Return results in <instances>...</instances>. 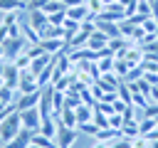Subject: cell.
Segmentation results:
<instances>
[{"label":"cell","mask_w":158,"mask_h":148,"mask_svg":"<svg viewBox=\"0 0 158 148\" xmlns=\"http://www.w3.org/2000/svg\"><path fill=\"white\" fill-rule=\"evenodd\" d=\"M27 47H30V42H27V39L22 37V32H20L17 37H7V39L2 42V54H5L7 62H15L20 54L27 52Z\"/></svg>","instance_id":"obj_1"},{"label":"cell","mask_w":158,"mask_h":148,"mask_svg":"<svg viewBox=\"0 0 158 148\" xmlns=\"http://www.w3.org/2000/svg\"><path fill=\"white\" fill-rule=\"evenodd\" d=\"M22 131V121H20V113L17 111H12L2 123H0V141L2 143H7V141H12L17 133Z\"/></svg>","instance_id":"obj_2"},{"label":"cell","mask_w":158,"mask_h":148,"mask_svg":"<svg viewBox=\"0 0 158 148\" xmlns=\"http://www.w3.org/2000/svg\"><path fill=\"white\" fill-rule=\"evenodd\" d=\"M20 113V121H22V128L27 131H40V123H42V113L37 106L27 109V111H17Z\"/></svg>","instance_id":"obj_3"},{"label":"cell","mask_w":158,"mask_h":148,"mask_svg":"<svg viewBox=\"0 0 158 148\" xmlns=\"http://www.w3.org/2000/svg\"><path fill=\"white\" fill-rule=\"evenodd\" d=\"M77 136H79V128H67V126H59L57 131V148H72L77 143Z\"/></svg>","instance_id":"obj_4"},{"label":"cell","mask_w":158,"mask_h":148,"mask_svg":"<svg viewBox=\"0 0 158 148\" xmlns=\"http://www.w3.org/2000/svg\"><path fill=\"white\" fill-rule=\"evenodd\" d=\"M40 84H37V76L30 72V69H22L20 72V84H17V94H30V91H37Z\"/></svg>","instance_id":"obj_5"},{"label":"cell","mask_w":158,"mask_h":148,"mask_svg":"<svg viewBox=\"0 0 158 148\" xmlns=\"http://www.w3.org/2000/svg\"><path fill=\"white\" fill-rule=\"evenodd\" d=\"M40 91H42V89L30 91V94H17V99H15V111H27V109L37 106V104H40Z\"/></svg>","instance_id":"obj_6"},{"label":"cell","mask_w":158,"mask_h":148,"mask_svg":"<svg viewBox=\"0 0 158 148\" xmlns=\"http://www.w3.org/2000/svg\"><path fill=\"white\" fill-rule=\"evenodd\" d=\"M30 25H32V30H37V35H42L44 30H47V25H49V15L44 12V10H30Z\"/></svg>","instance_id":"obj_7"},{"label":"cell","mask_w":158,"mask_h":148,"mask_svg":"<svg viewBox=\"0 0 158 148\" xmlns=\"http://www.w3.org/2000/svg\"><path fill=\"white\" fill-rule=\"evenodd\" d=\"M2 81H5V86H10V89H15V91H17V84H20V69H17V64H15V62H7V64H5Z\"/></svg>","instance_id":"obj_8"},{"label":"cell","mask_w":158,"mask_h":148,"mask_svg":"<svg viewBox=\"0 0 158 148\" xmlns=\"http://www.w3.org/2000/svg\"><path fill=\"white\" fill-rule=\"evenodd\" d=\"M40 44H42V49H44L47 54H57V52H69L67 42H64V39H59V37H47V39H40Z\"/></svg>","instance_id":"obj_9"},{"label":"cell","mask_w":158,"mask_h":148,"mask_svg":"<svg viewBox=\"0 0 158 148\" xmlns=\"http://www.w3.org/2000/svg\"><path fill=\"white\" fill-rule=\"evenodd\" d=\"M32 133H35V131H27V128H22V131H20V133H17L12 141H7L2 148H27V146L32 143Z\"/></svg>","instance_id":"obj_10"},{"label":"cell","mask_w":158,"mask_h":148,"mask_svg":"<svg viewBox=\"0 0 158 148\" xmlns=\"http://www.w3.org/2000/svg\"><path fill=\"white\" fill-rule=\"evenodd\" d=\"M89 15H91V12H89L86 2H79V5H72V7H67V17L77 20V22H84Z\"/></svg>","instance_id":"obj_11"},{"label":"cell","mask_w":158,"mask_h":148,"mask_svg":"<svg viewBox=\"0 0 158 148\" xmlns=\"http://www.w3.org/2000/svg\"><path fill=\"white\" fill-rule=\"evenodd\" d=\"M96 30L99 32H104L109 39H114V37H121L118 35V22H109V20H96Z\"/></svg>","instance_id":"obj_12"},{"label":"cell","mask_w":158,"mask_h":148,"mask_svg":"<svg viewBox=\"0 0 158 148\" xmlns=\"http://www.w3.org/2000/svg\"><path fill=\"white\" fill-rule=\"evenodd\" d=\"M74 113H77V126H79V123H86V121L94 118V106H91V104H79V106L74 109Z\"/></svg>","instance_id":"obj_13"},{"label":"cell","mask_w":158,"mask_h":148,"mask_svg":"<svg viewBox=\"0 0 158 148\" xmlns=\"http://www.w3.org/2000/svg\"><path fill=\"white\" fill-rule=\"evenodd\" d=\"M27 10V2L25 0H0V12H22Z\"/></svg>","instance_id":"obj_14"},{"label":"cell","mask_w":158,"mask_h":148,"mask_svg":"<svg viewBox=\"0 0 158 148\" xmlns=\"http://www.w3.org/2000/svg\"><path fill=\"white\" fill-rule=\"evenodd\" d=\"M57 121H59V126H67V128H77V113H74V109H64L59 116H54Z\"/></svg>","instance_id":"obj_15"},{"label":"cell","mask_w":158,"mask_h":148,"mask_svg":"<svg viewBox=\"0 0 158 148\" xmlns=\"http://www.w3.org/2000/svg\"><path fill=\"white\" fill-rule=\"evenodd\" d=\"M121 136L128 138V141L138 138V136H141V131H138V121H123V126H121Z\"/></svg>","instance_id":"obj_16"},{"label":"cell","mask_w":158,"mask_h":148,"mask_svg":"<svg viewBox=\"0 0 158 148\" xmlns=\"http://www.w3.org/2000/svg\"><path fill=\"white\" fill-rule=\"evenodd\" d=\"M114 62H116V57H114V54H104V57H99V62H96V67H99V74L114 72Z\"/></svg>","instance_id":"obj_17"},{"label":"cell","mask_w":158,"mask_h":148,"mask_svg":"<svg viewBox=\"0 0 158 148\" xmlns=\"http://www.w3.org/2000/svg\"><path fill=\"white\" fill-rule=\"evenodd\" d=\"M20 32H22V37H25L30 44H37V42H40V35H37V30H32V25H30V22H27V25H22V27H20Z\"/></svg>","instance_id":"obj_18"},{"label":"cell","mask_w":158,"mask_h":148,"mask_svg":"<svg viewBox=\"0 0 158 148\" xmlns=\"http://www.w3.org/2000/svg\"><path fill=\"white\" fill-rule=\"evenodd\" d=\"M40 10H44L47 15H54V12H59V10H67V5H64L62 0H47Z\"/></svg>","instance_id":"obj_19"},{"label":"cell","mask_w":158,"mask_h":148,"mask_svg":"<svg viewBox=\"0 0 158 148\" xmlns=\"http://www.w3.org/2000/svg\"><path fill=\"white\" fill-rule=\"evenodd\" d=\"M153 128H156V118H153V116H146V118H141V121H138V131H141V136L151 133Z\"/></svg>","instance_id":"obj_20"},{"label":"cell","mask_w":158,"mask_h":148,"mask_svg":"<svg viewBox=\"0 0 158 148\" xmlns=\"http://www.w3.org/2000/svg\"><path fill=\"white\" fill-rule=\"evenodd\" d=\"M128 69H131V64H128L126 59H116V62H114V72H116V74H118L121 79H126Z\"/></svg>","instance_id":"obj_21"},{"label":"cell","mask_w":158,"mask_h":148,"mask_svg":"<svg viewBox=\"0 0 158 148\" xmlns=\"http://www.w3.org/2000/svg\"><path fill=\"white\" fill-rule=\"evenodd\" d=\"M109 126L116 128V131H121V126H123V113H116V111H114V113L109 116Z\"/></svg>","instance_id":"obj_22"},{"label":"cell","mask_w":158,"mask_h":148,"mask_svg":"<svg viewBox=\"0 0 158 148\" xmlns=\"http://www.w3.org/2000/svg\"><path fill=\"white\" fill-rule=\"evenodd\" d=\"M30 62H32V57H30L27 52H25V54H20V57L15 59V64H17V69H20V72H22V69H30Z\"/></svg>","instance_id":"obj_23"},{"label":"cell","mask_w":158,"mask_h":148,"mask_svg":"<svg viewBox=\"0 0 158 148\" xmlns=\"http://www.w3.org/2000/svg\"><path fill=\"white\" fill-rule=\"evenodd\" d=\"M94 109H96V111H101V113H106V116H111V113H114V104H109V101H96V104H94Z\"/></svg>","instance_id":"obj_24"},{"label":"cell","mask_w":158,"mask_h":148,"mask_svg":"<svg viewBox=\"0 0 158 148\" xmlns=\"http://www.w3.org/2000/svg\"><path fill=\"white\" fill-rule=\"evenodd\" d=\"M77 128H79V131H84V133H89V136H94V133L99 131V126H96L94 121H86V123H79Z\"/></svg>","instance_id":"obj_25"},{"label":"cell","mask_w":158,"mask_h":148,"mask_svg":"<svg viewBox=\"0 0 158 148\" xmlns=\"http://www.w3.org/2000/svg\"><path fill=\"white\" fill-rule=\"evenodd\" d=\"M64 20H67V10H59V12L49 15V25H62Z\"/></svg>","instance_id":"obj_26"},{"label":"cell","mask_w":158,"mask_h":148,"mask_svg":"<svg viewBox=\"0 0 158 148\" xmlns=\"http://www.w3.org/2000/svg\"><path fill=\"white\" fill-rule=\"evenodd\" d=\"M86 7H89V12L99 15V12L104 10V2H101V0H86Z\"/></svg>","instance_id":"obj_27"},{"label":"cell","mask_w":158,"mask_h":148,"mask_svg":"<svg viewBox=\"0 0 158 148\" xmlns=\"http://www.w3.org/2000/svg\"><path fill=\"white\" fill-rule=\"evenodd\" d=\"M143 79H146L151 86H158V72H143Z\"/></svg>","instance_id":"obj_28"},{"label":"cell","mask_w":158,"mask_h":148,"mask_svg":"<svg viewBox=\"0 0 158 148\" xmlns=\"http://www.w3.org/2000/svg\"><path fill=\"white\" fill-rule=\"evenodd\" d=\"M12 111H15V106H5V109H0V123H2V121L12 113Z\"/></svg>","instance_id":"obj_29"},{"label":"cell","mask_w":158,"mask_h":148,"mask_svg":"<svg viewBox=\"0 0 158 148\" xmlns=\"http://www.w3.org/2000/svg\"><path fill=\"white\" fill-rule=\"evenodd\" d=\"M44 2H47V0H30V2H27V7H30V10H37V7H42Z\"/></svg>","instance_id":"obj_30"},{"label":"cell","mask_w":158,"mask_h":148,"mask_svg":"<svg viewBox=\"0 0 158 148\" xmlns=\"http://www.w3.org/2000/svg\"><path fill=\"white\" fill-rule=\"evenodd\" d=\"M148 99H151L153 104H158V86H153V89H151V96H148Z\"/></svg>","instance_id":"obj_31"},{"label":"cell","mask_w":158,"mask_h":148,"mask_svg":"<svg viewBox=\"0 0 158 148\" xmlns=\"http://www.w3.org/2000/svg\"><path fill=\"white\" fill-rule=\"evenodd\" d=\"M91 148H109V143H106V141H94Z\"/></svg>","instance_id":"obj_32"},{"label":"cell","mask_w":158,"mask_h":148,"mask_svg":"<svg viewBox=\"0 0 158 148\" xmlns=\"http://www.w3.org/2000/svg\"><path fill=\"white\" fill-rule=\"evenodd\" d=\"M151 148H158V141H151Z\"/></svg>","instance_id":"obj_33"},{"label":"cell","mask_w":158,"mask_h":148,"mask_svg":"<svg viewBox=\"0 0 158 148\" xmlns=\"http://www.w3.org/2000/svg\"><path fill=\"white\" fill-rule=\"evenodd\" d=\"M27 148H40V146H35V143H30V146H27Z\"/></svg>","instance_id":"obj_34"},{"label":"cell","mask_w":158,"mask_h":148,"mask_svg":"<svg viewBox=\"0 0 158 148\" xmlns=\"http://www.w3.org/2000/svg\"><path fill=\"white\" fill-rule=\"evenodd\" d=\"M0 57H5V54H2V42H0Z\"/></svg>","instance_id":"obj_35"},{"label":"cell","mask_w":158,"mask_h":148,"mask_svg":"<svg viewBox=\"0 0 158 148\" xmlns=\"http://www.w3.org/2000/svg\"><path fill=\"white\" fill-rule=\"evenodd\" d=\"M156 126H158V116H156Z\"/></svg>","instance_id":"obj_36"},{"label":"cell","mask_w":158,"mask_h":148,"mask_svg":"<svg viewBox=\"0 0 158 148\" xmlns=\"http://www.w3.org/2000/svg\"><path fill=\"white\" fill-rule=\"evenodd\" d=\"M62 2H64V0H62Z\"/></svg>","instance_id":"obj_37"},{"label":"cell","mask_w":158,"mask_h":148,"mask_svg":"<svg viewBox=\"0 0 158 148\" xmlns=\"http://www.w3.org/2000/svg\"><path fill=\"white\" fill-rule=\"evenodd\" d=\"M116 2H118V0H116Z\"/></svg>","instance_id":"obj_38"}]
</instances>
